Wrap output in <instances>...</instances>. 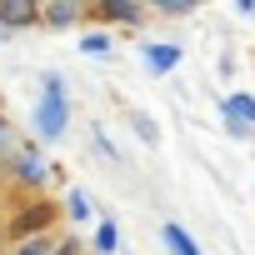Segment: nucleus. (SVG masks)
<instances>
[{
  "label": "nucleus",
  "mask_w": 255,
  "mask_h": 255,
  "mask_svg": "<svg viewBox=\"0 0 255 255\" xmlns=\"http://www.w3.org/2000/svg\"><path fill=\"white\" fill-rule=\"evenodd\" d=\"M35 20V0H0V25L5 30H20Z\"/></svg>",
  "instance_id": "nucleus-2"
},
{
  "label": "nucleus",
  "mask_w": 255,
  "mask_h": 255,
  "mask_svg": "<svg viewBox=\"0 0 255 255\" xmlns=\"http://www.w3.org/2000/svg\"><path fill=\"white\" fill-rule=\"evenodd\" d=\"M0 35H5V25H0Z\"/></svg>",
  "instance_id": "nucleus-19"
},
{
  "label": "nucleus",
  "mask_w": 255,
  "mask_h": 255,
  "mask_svg": "<svg viewBox=\"0 0 255 255\" xmlns=\"http://www.w3.org/2000/svg\"><path fill=\"white\" fill-rule=\"evenodd\" d=\"M45 220H50V210H30V215H20V235H25V230L35 235V230H40Z\"/></svg>",
  "instance_id": "nucleus-14"
},
{
  "label": "nucleus",
  "mask_w": 255,
  "mask_h": 255,
  "mask_svg": "<svg viewBox=\"0 0 255 255\" xmlns=\"http://www.w3.org/2000/svg\"><path fill=\"white\" fill-rule=\"evenodd\" d=\"M115 245H120V230H115V220H100V230H95V250H100V255H110Z\"/></svg>",
  "instance_id": "nucleus-7"
},
{
  "label": "nucleus",
  "mask_w": 255,
  "mask_h": 255,
  "mask_svg": "<svg viewBox=\"0 0 255 255\" xmlns=\"http://www.w3.org/2000/svg\"><path fill=\"white\" fill-rule=\"evenodd\" d=\"M45 25H55V30H65V25H75V5H70V0H60V5H50V15H45Z\"/></svg>",
  "instance_id": "nucleus-8"
},
{
  "label": "nucleus",
  "mask_w": 255,
  "mask_h": 255,
  "mask_svg": "<svg viewBox=\"0 0 255 255\" xmlns=\"http://www.w3.org/2000/svg\"><path fill=\"white\" fill-rule=\"evenodd\" d=\"M65 125H70V105H65V80L60 75H45V95L35 105V130L45 140H60L65 135Z\"/></svg>",
  "instance_id": "nucleus-1"
},
{
  "label": "nucleus",
  "mask_w": 255,
  "mask_h": 255,
  "mask_svg": "<svg viewBox=\"0 0 255 255\" xmlns=\"http://www.w3.org/2000/svg\"><path fill=\"white\" fill-rule=\"evenodd\" d=\"M160 235H165V245H170V255H200V245L185 235V225H175V220H165L160 225Z\"/></svg>",
  "instance_id": "nucleus-5"
},
{
  "label": "nucleus",
  "mask_w": 255,
  "mask_h": 255,
  "mask_svg": "<svg viewBox=\"0 0 255 255\" xmlns=\"http://www.w3.org/2000/svg\"><path fill=\"white\" fill-rule=\"evenodd\" d=\"M50 255H80V245H75V240H65V245H55Z\"/></svg>",
  "instance_id": "nucleus-16"
},
{
  "label": "nucleus",
  "mask_w": 255,
  "mask_h": 255,
  "mask_svg": "<svg viewBox=\"0 0 255 255\" xmlns=\"http://www.w3.org/2000/svg\"><path fill=\"white\" fill-rule=\"evenodd\" d=\"M235 5H240V10H255V0H235Z\"/></svg>",
  "instance_id": "nucleus-18"
},
{
  "label": "nucleus",
  "mask_w": 255,
  "mask_h": 255,
  "mask_svg": "<svg viewBox=\"0 0 255 255\" xmlns=\"http://www.w3.org/2000/svg\"><path fill=\"white\" fill-rule=\"evenodd\" d=\"M70 5H80V0H70Z\"/></svg>",
  "instance_id": "nucleus-20"
},
{
  "label": "nucleus",
  "mask_w": 255,
  "mask_h": 255,
  "mask_svg": "<svg viewBox=\"0 0 255 255\" xmlns=\"http://www.w3.org/2000/svg\"><path fill=\"white\" fill-rule=\"evenodd\" d=\"M105 5V15H115V20H135V5L130 0H100Z\"/></svg>",
  "instance_id": "nucleus-12"
},
{
  "label": "nucleus",
  "mask_w": 255,
  "mask_h": 255,
  "mask_svg": "<svg viewBox=\"0 0 255 255\" xmlns=\"http://www.w3.org/2000/svg\"><path fill=\"white\" fill-rule=\"evenodd\" d=\"M135 130H140L145 140H155V120H145V115H135Z\"/></svg>",
  "instance_id": "nucleus-15"
},
{
  "label": "nucleus",
  "mask_w": 255,
  "mask_h": 255,
  "mask_svg": "<svg viewBox=\"0 0 255 255\" xmlns=\"http://www.w3.org/2000/svg\"><path fill=\"white\" fill-rule=\"evenodd\" d=\"M80 50H85V55H110V50H115V40H110V35H85V40H80Z\"/></svg>",
  "instance_id": "nucleus-10"
},
{
  "label": "nucleus",
  "mask_w": 255,
  "mask_h": 255,
  "mask_svg": "<svg viewBox=\"0 0 255 255\" xmlns=\"http://www.w3.org/2000/svg\"><path fill=\"white\" fill-rule=\"evenodd\" d=\"M5 140H10V130H5V120H0V145H5Z\"/></svg>",
  "instance_id": "nucleus-17"
},
{
  "label": "nucleus",
  "mask_w": 255,
  "mask_h": 255,
  "mask_svg": "<svg viewBox=\"0 0 255 255\" xmlns=\"http://www.w3.org/2000/svg\"><path fill=\"white\" fill-rule=\"evenodd\" d=\"M155 10H165V15H185V10H195L200 0H150Z\"/></svg>",
  "instance_id": "nucleus-13"
},
{
  "label": "nucleus",
  "mask_w": 255,
  "mask_h": 255,
  "mask_svg": "<svg viewBox=\"0 0 255 255\" xmlns=\"http://www.w3.org/2000/svg\"><path fill=\"white\" fill-rule=\"evenodd\" d=\"M15 170H20V180H25V185H40V180H45V160H40L30 145L15 155Z\"/></svg>",
  "instance_id": "nucleus-6"
},
{
  "label": "nucleus",
  "mask_w": 255,
  "mask_h": 255,
  "mask_svg": "<svg viewBox=\"0 0 255 255\" xmlns=\"http://www.w3.org/2000/svg\"><path fill=\"white\" fill-rule=\"evenodd\" d=\"M220 110H225V120L235 125V130H245V125H255V95H245V90H240V95H230V100H225Z\"/></svg>",
  "instance_id": "nucleus-3"
},
{
  "label": "nucleus",
  "mask_w": 255,
  "mask_h": 255,
  "mask_svg": "<svg viewBox=\"0 0 255 255\" xmlns=\"http://www.w3.org/2000/svg\"><path fill=\"white\" fill-rule=\"evenodd\" d=\"M145 65H150L155 75H170V70L180 65V45H145Z\"/></svg>",
  "instance_id": "nucleus-4"
},
{
  "label": "nucleus",
  "mask_w": 255,
  "mask_h": 255,
  "mask_svg": "<svg viewBox=\"0 0 255 255\" xmlns=\"http://www.w3.org/2000/svg\"><path fill=\"white\" fill-rule=\"evenodd\" d=\"M65 205H70V220H90V200H85V190H70Z\"/></svg>",
  "instance_id": "nucleus-11"
},
{
  "label": "nucleus",
  "mask_w": 255,
  "mask_h": 255,
  "mask_svg": "<svg viewBox=\"0 0 255 255\" xmlns=\"http://www.w3.org/2000/svg\"><path fill=\"white\" fill-rule=\"evenodd\" d=\"M50 250H55V245H50L45 235H30V240H20V245H15L10 255H50Z\"/></svg>",
  "instance_id": "nucleus-9"
}]
</instances>
